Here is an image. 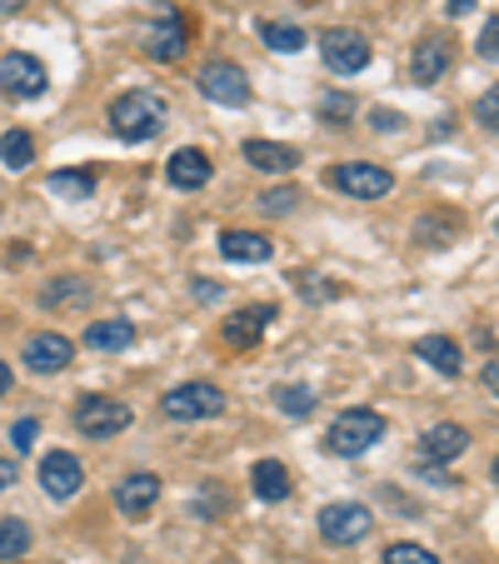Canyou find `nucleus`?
Segmentation results:
<instances>
[{
	"mask_svg": "<svg viewBox=\"0 0 499 564\" xmlns=\"http://www.w3.org/2000/svg\"><path fill=\"white\" fill-rule=\"evenodd\" d=\"M45 86H51V75H45V65L35 55H25V51L0 55V90L11 100H41Z\"/></svg>",
	"mask_w": 499,
	"mask_h": 564,
	"instance_id": "39448f33",
	"label": "nucleus"
},
{
	"mask_svg": "<svg viewBox=\"0 0 499 564\" xmlns=\"http://www.w3.org/2000/svg\"><path fill=\"white\" fill-rule=\"evenodd\" d=\"M495 35H499V21L489 15V21H485V41H479V55H485V61H495Z\"/></svg>",
	"mask_w": 499,
	"mask_h": 564,
	"instance_id": "72a5a7b5",
	"label": "nucleus"
},
{
	"mask_svg": "<svg viewBox=\"0 0 499 564\" xmlns=\"http://www.w3.org/2000/svg\"><path fill=\"white\" fill-rule=\"evenodd\" d=\"M70 360H75V345L65 340V335H55V330L31 335V340H25V365H31L35 375H61Z\"/></svg>",
	"mask_w": 499,
	"mask_h": 564,
	"instance_id": "9b49d317",
	"label": "nucleus"
},
{
	"mask_svg": "<svg viewBox=\"0 0 499 564\" xmlns=\"http://www.w3.org/2000/svg\"><path fill=\"white\" fill-rule=\"evenodd\" d=\"M185 45H191V31H185V21H181V11H175V6H165V11H160V21L150 25V45H145V51L155 55V61H181Z\"/></svg>",
	"mask_w": 499,
	"mask_h": 564,
	"instance_id": "ddd939ff",
	"label": "nucleus"
},
{
	"mask_svg": "<svg viewBox=\"0 0 499 564\" xmlns=\"http://www.w3.org/2000/svg\"><path fill=\"white\" fill-rule=\"evenodd\" d=\"M35 435H41V425H35V420H15L11 445H15V449H35Z\"/></svg>",
	"mask_w": 499,
	"mask_h": 564,
	"instance_id": "2f4dec72",
	"label": "nucleus"
},
{
	"mask_svg": "<svg viewBox=\"0 0 499 564\" xmlns=\"http://www.w3.org/2000/svg\"><path fill=\"white\" fill-rule=\"evenodd\" d=\"M220 256L235 260V265H265V260L275 256V246L256 230H225L220 235Z\"/></svg>",
	"mask_w": 499,
	"mask_h": 564,
	"instance_id": "2eb2a0df",
	"label": "nucleus"
},
{
	"mask_svg": "<svg viewBox=\"0 0 499 564\" xmlns=\"http://www.w3.org/2000/svg\"><path fill=\"white\" fill-rule=\"evenodd\" d=\"M130 405L126 400H106V394H80V405H75V425L86 440H110L130 425Z\"/></svg>",
	"mask_w": 499,
	"mask_h": 564,
	"instance_id": "20e7f679",
	"label": "nucleus"
},
{
	"mask_svg": "<svg viewBox=\"0 0 499 564\" xmlns=\"http://www.w3.org/2000/svg\"><path fill=\"white\" fill-rule=\"evenodd\" d=\"M31 550V524L25 520H0V560H21Z\"/></svg>",
	"mask_w": 499,
	"mask_h": 564,
	"instance_id": "393cba45",
	"label": "nucleus"
},
{
	"mask_svg": "<svg viewBox=\"0 0 499 564\" xmlns=\"http://www.w3.org/2000/svg\"><path fill=\"white\" fill-rule=\"evenodd\" d=\"M270 319H275V305H250V310H240V315L225 319V340L240 345V350H250V345L265 335Z\"/></svg>",
	"mask_w": 499,
	"mask_h": 564,
	"instance_id": "f3484780",
	"label": "nucleus"
},
{
	"mask_svg": "<svg viewBox=\"0 0 499 564\" xmlns=\"http://www.w3.org/2000/svg\"><path fill=\"white\" fill-rule=\"evenodd\" d=\"M319 55H325V65L335 75H360L370 65V41L360 31H350V25H335V31L319 35Z\"/></svg>",
	"mask_w": 499,
	"mask_h": 564,
	"instance_id": "0eeeda50",
	"label": "nucleus"
},
{
	"mask_svg": "<svg viewBox=\"0 0 499 564\" xmlns=\"http://www.w3.org/2000/svg\"><path fill=\"white\" fill-rule=\"evenodd\" d=\"M195 86H200V96L215 100V106H245V100H250V80H245V70L240 65H230V61L200 65Z\"/></svg>",
	"mask_w": 499,
	"mask_h": 564,
	"instance_id": "6e6552de",
	"label": "nucleus"
},
{
	"mask_svg": "<svg viewBox=\"0 0 499 564\" xmlns=\"http://www.w3.org/2000/svg\"><path fill=\"white\" fill-rule=\"evenodd\" d=\"M165 116H171V106H165L160 90H126V96L110 106V130H116L120 140H130V145H140V140L165 130Z\"/></svg>",
	"mask_w": 499,
	"mask_h": 564,
	"instance_id": "f257e3e1",
	"label": "nucleus"
},
{
	"mask_svg": "<svg viewBox=\"0 0 499 564\" xmlns=\"http://www.w3.org/2000/svg\"><path fill=\"white\" fill-rule=\"evenodd\" d=\"M384 564H440V560L425 550V544L400 540V544H390V550H384Z\"/></svg>",
	"mask_w": 499,
	"mask_h": 564,
	"instance_id": "c85d7f7f",
	"label": "nucleus"
},
{
	"mask_svg": "<svg viewBox=\"0 0 499 564\" xmlns=\"http://www.w3.org/2000/svg\"><path fill=\"white\" fill-rule=\"evenodd\" d=\"M51 195H65V200H90V195H96V175L90 171H55L51 175Z\"/></svg>",
	"mask_w": 499,
	"mask_h": 564,
	"instance_id": "5701e85b",
	"label": "nucleus"
},
{
	"mask_svg": "<svg viewBox=\"0 0 499 564\" xmlns=\"http://www.w3.org/2000/svg\"><path fill=\"white\" fill-rule=\"evenodd\" d=\"M0 160H6L11 171H25V165L35 160V140L25 135V130H11V135L0 140Z\"/></svg>",
	"mask_w": 499,
	"mask_h": 564,
	"instance_id": "bb28decb",
	"label": "nucleus"
},
{
	"mask_svg": "<svg viewBox=\"0 0 499 564\" xmlns=\"http://www.w3.org/2000/svg\"><path fill=\"white\" fill-rule=\"evenodd\" d=\"M329 181L340 185L345 195H355V200H384L394 191V175L380 171V165H335Z\"/></svg>",
	"mask_w": 499,
	"mask_h": 564,
	"instance_id": "1a4fd4ad",
	"label": "nucleus"
},
{
	"mask_svg": "<svg viewBox=\"0 0 499 564\" xmlns=\"http://www.w3.org/2000/svg\"><path fill=\"white\" fill-rule=\"evenodd\" d=\"M245 160H250V165H260V171H270V175H290L300 165L295 150L275 145V140H250V145H245Z\"/></svg>",
	"mask_w": 499,
	"mask_h": 564,
	"instance_id": "a211bd4d",
	"label": "nucleus"
},
{
	"mask_svg": "<svg viewBox=\"0 0 499 564\" xmlns=\"http://www.w3.org/2000/svg\"><path fill=\"white\" fill-rule=\"evenodd\" d=\"M160 410L171 420H215V415H225V390L220 384H205V380L175 384V390L160 400Z\"/></svg>",
	"mask_w": 499,
	"mask_h": 564,
	"instance_id": "7ed1b4c3",
	"label": "nucleus"
},
{
	"mask_svg": "<svg viewBox=\"0 0 499 564\" xmlns=\"http://www.w3.org/2000/svg\"><path fill=\"white\" fill-rule=\"evenodd\" d=\"M15 485V459H0V490H11Z\"/></svg>",
	"mask_w": 499,
	"mask_h": 564,
	"instance_id": "c9c22d12",
	"label": "nucleus"
},
{
	"mask_svg": "<svg viewBox=\"0 0 499 564\" xmlns=\"http://www.w3.org/2000/svg\"><path fill=\"white\" fill-rule=\"evenodd\" d=\"M319 116H329L335 126H340L345 116H355V100L350 96H319Z\"/></svg>",
	"mask_w": 499,
	"mask_h": 564,
	"instance_id": "7c9ffc66",
	"label": "nucleus"
},
{
	"mask_svg": "<svg viewBox=\"0 0 499 564\" xmlns=\"http://www.w3.org/2000/svg\"><path fill=\"white\" fill-rule=\"evenodd\" d=\"M469 449V430L465 425H435L425 435V455L430 459H455V455H465Z\"/></svg>",
	"mask_w": 499,
	"mask_h": 564,
	"instance_id": "4be33fe9",
	"label": "nucleus"
},
{
	"mask_svg": "<svg viewBox=\"0 0 499 564\" xmlns=\"http://www.w3.org/2000/svg\"><path fill=\"white\" fill-rule=\"evenodd\" d=\"M86 345L90 350H130V345H135V325H130V319H96V325H90L86 330Z\"/></svg>",
	"mask_w": 499,
	"mask_h": 564,
	"instance_id": "6ab92c4d",
	"label": "nucleus"
},
{
	"mask_svg": "<svg viewBox=\"0 0 499 564\" xmlns=\"http://www.w3.org/2000/svg\"><path fill=\"white\" fill-rule=\"evenodd\" d=\"M499 90H485V100H479V126H485V130H495L499 126Z\"/></svg>",
	"mask_w": 499,
	"mask_h": 564,
	"instance_id": "473e14b6",
	"label": "nucleus"
},
{
	"mask_svg": "<svg viewBox=\"0 0 499 564\" xmlns=\"http://www.w3.org/2000/svg\"><path fill=\"white\" fill-rule=\"evenodd\" d=\"M295 205H300V191H295V185H280V191H265V195H260V210H265V215H290Z\"/></svg>",
	"mask_w": 499,
	"mask_h": 564,
	"instance_id": "c756f323",
	"label": "nucleus"
},
{
	"mask_svg": "<svg viewBox=\"0 0 499 564\" xmlns=\"http://www.w3.org/2000/svg\"><path fill=\"white\" fill-rule=\"evenodd\" d=\"M41 300H45L51 310H61V305H86V300H90V285H86V280H75V275H61L55 285H45Z\"/></svg>",
	"mask_w": 499,
	"mask_h": 564,
	"instance_id": "b1692460",
	"label": "nucleus"
},
{
	"mask_svg": "<svg viewBox=\"0 0 499 564\" xmlns=\"http://www.w3.org/2000/svg\"><path fill=\"white\" fill-rule=\"evenodd\" d=\"M6 394H11V365L0 360V400H6Z\"/></svg>",
	"mask_w": 499,
	"mask_h": 564,
	"instance_id": "e433bc0d",
	"label": "nucleus"
},
{
	"mask_svg": "<svg viewBox=\"0 0 499 564\" xmlns=\"http://www.w3.org/2000/svg\"><path fill=\"white\" fill-rule=\"evenodd\" d=\"M455 65V51H449L445 35H425V41L414 45L410 55V75H414V86H435L440 75Z\"/></svg>",
	"mask_w": 499,
	"mask_h": 564,
	"instance_id": "f8f14e48",
	"label": "nucleus"
},
{
	"mask_svg": "<svg viewBox=\"0 0 499 564\" xmlns=\"http://www.w3.org/2000/svg\"><path fill=\"white\" fill-rule=\"evenodd\" d=\"M414 355L425 365H435L440 375H459V345L449 335H425V340H414Z\"/></svg>",
	"mask_w": 499,
	"mask_h": 564,
	"instance_id": "412c9836",
	"label": "nucleus"
},
{
	"mask_svg": "<svg viewBox=\"0 0 499 564\" xmlns=\"http://www.w3.org/2000/svg\"><path fill=\"white\" fill-rule=\"evenodd\" d=\"M275 400L285 415H310V410H315V390H310V384H280Z\"/></svg>",
	"mask_w": 499,
	"mask_h": 564,
	"instance_id": "cd10ccee",
	"label": "nucleus"
},
{
	"mask_svg": "<svg viewBox=\"0 0 499 564\" xmlns=\"http://www.w3.org/2000/svg\"><path fill=\"white\" fill-rule=\"evenodd\" d=\"M370 126H375V130H400V126H404V116H394V110H375Z\"/></svg>",
	"mask_w": 499,
	"mask_h": 564,
	"instance_id": "f704fd0d",
	"label": "nucleus"
},
{
	"mask_svg": "<svg viewBox=\"0 0 499 564\" xmlns=\"http://www.w3.org/2000/svg\"><path fill=\"white\" fill-rule=\"evenodd\" d=\"M380 440H384V415L380 410H345V415H335L325 445H329V455L355 459V455H365V449H375Z\"/></svg>",
	"mask_w": 499,
	"mask_h": 564,
	"instance_id": "f03ea898",
	"label": "nucleus"
},
{
	"mask_svg": "<svg viewBox=\"0 0 499 564\" xmlns=\"http://www.w3.org/2000/svg\"><path fill=\"white\" fill-rule=\"evenodd\" d=\"M165 175H171V185H175V191H200V185L215 175V165H210V155H205V150L185 145V150H175V155H171V165H165Z\"/></svg>",
	"mask_w": 499,
	"mask_h": 564,
	"instance_id": "4468645a",
	"label": "nucleus"
},
{
	"mask_svg": "<svg viewBox=\"0 0 499 564\" xmlns=\"http://www.w3.org/2000/svg\"><path fill=\"white\" fill-rule=\"evenodd\" d=\"M41 485L51 500H70V495H80V485H86V469H80V459L65 455V449H55V455L41 459Z\"/></svg>",
	"mask_w": 499,
	"mask_h": 564,
	"instance_id": "9d476101",
	"label": "nucleus"
},
{
	"mask_svg": "<svg viewBox=\"0 0 499 564\" xmlns=\"http://www.w3.org/2000/svg\"><path fill=\"white\" fill-rule=\"evenodd\" d=\"M449 11H455V15H469V11H475V0H449Z\"/></svg>",
	"mask_w": 499,
	"mask_h": 564,
	"instance_id": "4c0bfd02",
	"label": "nucleus"
},
{
	"mask_svg": "<svg viewBox=\"0 0 499 564\" xmlns=\"http://www.w3.org/2000/svg\"><path fill=\"white\" fill-rule=\"evenodd\" d=\"M260 35H265V45H270V51H285V55L305 51V41H310V35L300 31V25H275V21H265V25H260Z\"/></svg>",
	"mask_w": 499,
	"mask_h": 564,
	"instance_id": "a878e982",
	"label": "nucleus"
},
{
	"mask_svg": "<svg viewBox=\"0 0 499 564\" xmlns=\"http://www.w3.org/2000/svg\"><path fill=\"white\" fill-rule=\"evenodd\" d=\"M370 530H375V514L360 500H335L319 510V534L329 544H360Z\"/></svg>",
	"mask_w": 499,
	"mask_h": 564,
	"instance_id": "423d86ee",
	"label": "nucleus"
},
{
	"mask_svg": "<svg viewBox=\"0 0 499 564\" xmlns=\"http://www.w3.org/2000/svg\"><path fill=\"white\" fill-rule=\"evenodd\" d=\"M250 485H256L260 500H290V469L280 465V459H260L256 469H250Z\"/></svg>",
	"mask_w": 499,
	"mask_h": 564,
	"instance_id": "aec40b11",
	"label": "nucleus"
},
{
	"mask_svg": "<svg viewBox=\"0 0 499 564\" xmlns=\"http://www.w3.org/2000/svg\"><path fill=\"white\" fill-rule=\"evenodd\" d=\"M0 11H21V0H0Z\"/></svg>",
	"mask_w": 499,
	"mask_h": 564,
	"instance_id": "58836bf2",
	"label": "nucleus"
},
{
	"mask_svg": "<svg viewBox=\"0 0 499 564\" xmlns=\"http://www.w3.org/2000/svg\"><path fill=\"white\" fill-rule=\"evenodd\" d=\"M155 500H160V475H145V469H140V475H130L116 485V505H120V514H130V520H140Z\"/></svg>",
	"mask_w": 499,
	"mask_h": 564,
	"instance_id": "dca6fc26",
	"label": "nucleus"
}]
</instances>
